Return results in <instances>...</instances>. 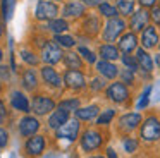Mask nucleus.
<instances>
[{"mask_svg":"<svg viewBox=\"0 0 160 158\" xmlns=\"http://www.w3.org/2000/svg\"><path fill=\"white\" fill-rule=\"evenodd\" d=\"M114 5H115V9H117L119 16L128 19V17L136 10L138 2H136V0H114Z\"/></svg>","mask_w":160,"mask_h":158,"instance_id":"nucleus-28","label":"nucleus"},{"mask_svg":"<svg viewBox=\"0 0 160 158\" xmlns=\"http://www.w3.org/2000/svg\"><path fill=\"white\" fill-rule=\"evenodd\" d=\"M19 134L22 137H29V136H35L36 132L40 131V120L36 115H24L21 120H19Z\"/></svg>","mask_w":160,"mask_h":158,"instance_id":"nucleus-18","label":"nucleus"},{"mask_svg":"<svg viewBox=\"0 0 160 158\" xmlns=\"http://www.w3.org/2000/svg\"><path fill=\"white\" fill-rule=\"evenodd\" d=\"M103 143V134L97 129H88L81 134V139H79V144L83 148V151H95L102 146Z\"/></svg>","mask_w":160,"mask_h":158,"instance_id":"nucleus-11","label":"nucleus"},{"mask_svg":"<svg viewBox=\"0 0 160 158\" xmlns=\"http://www.w3.org/2000/svg\"><path fill=\"white\" fill-rule=\"evenodd\" d=\"M102 27H103V21H102L98 12H86V16L81 19V31L86 34L88 40H95L100 36Z\"/></svg>","mask_w":160,"mask_h":158,"instance_id":"nucleus-2","label":"nucleus"},{"mask_svg":"<svg viewBox=\"0 0 160 158\" xmlns=\"http://www.w3.org/2000/svg\"><path fill=\"white\" fill-rule=\"evenodd\" d=\"M11 106L14 110H18V112H22V113L31 112V103H29L28 96L22 91H19V89L11 93Z\"/></svg>","mask_w":160,"mask_h":158,"instance_id":"nucleus-22","label":"nucleus"},{"mask_svg":"<svg viewBox=\"0 0 160 158\" xmlns=\"http://www.w3.org/2000/svg\"><path fill=\"white\" fill-rule=\"evenodd\" d=\"M158 3H160V0H158Z\"/></svg>","mask_w":160,"mask_h":158,"instance_id":"nucleus-55","label":"nucleus"},{"mask_svg":"<svg viewBox=\"0 0 160 158\" xmlns=\"http://www.w3.org/2000/svg\"><path fill=\"white\" fill-rule=\"evenodd\" d=\"M4 36V22H2V21H0V38Z\"/></svg>","mask_w":160,"mask_h":158,"instance_id":"nucleus-48","label":"nucleus"},{"mask_svg":"<svg viewBox=\"0 0 160 158\" xmlns=\"http://www.w3.org/2000/svg\"><path fill=\"white\" fill-rule=\"evenodd\" d=\"M97 55L98 58L102 60H110V62H115V60H121V50L115 43H102L100 47L97 48Z\"/></svg>","mask_w":160,"mask_h":158,"instance_id":"nucleus-21","label":"nucleus"},{"mask_svg":"<svg viewBox=\"0 0 160 158\" xmlns=\"http://www.w3.org/2000/svg\"><path fill=\"white\" fill-rule=\"evenodd\" d=\"M88 86H90L91 91H103L108 84H107V79H103L102 76H97V77H93L88 82Z\"/></svg>","mask_w":160,"mask_h":158,"instance_id":"nucleus-37","label":"nucleus"},{"mask_svg":"<svg viewBox=\"0 0 160 158\" xmlns=\"http://www.w3.org/2000/svg\"><path fill=\"white\" fill-rule=\"evenodd\" d=\"M59 14H60V7L57 2H52V0H38L36 2V9H35L36 21L48 22V21L59 17Z\"/></svg>","mask_w":160,"mask_h":158,"instance_id":"nucleus-4","label":"nucleus"},{"mask_svg":"<svg viewBox=\"0 0 160 158\" xmlns=\"http://www.w3.org/2000/svg\"><path fill=\"white\" fill-rule=\"evenodd\" d=\"M150 22V10L148 9H136L131 16L128 17V29L134 31V33H141Z\"/></svg>","mask_w":160,"mask_h":158,"instance_id":"nucleus-10","label":"nucleus"},{"mask_svg":"<svg viewBox=\"0 0 160 158\" xmlns=\"http://www.w3.org/2000/svg\"><path fill=\"white\" fill-rule=\"evenodd\" d=\"M121 50V53H134L139 48V34L134 33V31L128 29L115 43Z\"/></svg>","mask_w":160,"mask_h":158,"instance_id":"nucleus-14","label":"nucleus"},{"mask_svg":"<svg viewBox=\"0 0 160 158\" xmlns=\"http://www.w3.org/2000/svg\"><path fill=\"white\" fill-rule=\"evenodd\" d=\"M102 2H108V0H102Z\"/></svg>","mask_w":160,"mask_h":158,"instance_id":"nucleus-53","label":"nucleus"},{"mask_svg":"<svg viewBox=\"0 0 160 158\" xmlns=\"http://www.w3.org/2000/svg\"><path fill=\"white\" fill-rule=\"evenodd\" d=\"M98 113H100L98 105H88V106H79V108L74 112V117H76L78 120H83V122H90V120L97 119Z\"/></svg>","mask_w":160,"mask_h":158,"instance_id":"nucleus-26","label":"nucleus"},{"mask_svg":"<svg viewBox=\"0 0 160 158\" xmlns=\"http://www.w3.org/2000/svg\"><path fill=\"white\" fill-rule=\"evenodd\" d=\"M69 29H71V24L66 17H55V19L47 22V31H50L53 34H64Z\"/></svg>","mask_w":160,"mask_h":158,"instance_id":"nucleus-27","label":"nucleus"},{"mask_svg":"<svg viewBox=\"0 0 160 158\" xmlns=\"http://www.w3.org/2000/svg\"><path fill=\"white\" fill-rule=\"evenodd\" d=\"M134 57H136V60H138L139 71H141L145 76L152 74L153 67H155V60H153V57L148 53V50H145L143 47H139L138 50L134 52Z\"/></svg>","mask_w":160,"mask_h":158,"instance_id":"nucleus-20","label":"nucleus"},{"mask_svg":"<svg viewBox=\"0 0 160 158\" xmlns=\"http://www.w3.org/2000/svg\"><path fill=\"white\" fill-rule=\"evenodd\" d=\"M150 93H152V86H146L145 91L141 93V96H139L138 103H136V108H138V110H143L145 106H148V103H150Z\"/></svg>","mask_w":160,"mask_h":158,"instance_id":"nucleus-39","label":"nucleus"},{"mask_svg":"<svg viewBox=\"0 0 160 158\" xmlns=\"http://www.w3.org/2000/svg\"><path fill=\"white\" fill-rule=\"evenodd\" d=\"M88 12V7L83 3V0H69V2H66L62 5V9H60V14H62V17H66L67 21L69 19H83L84 16H86Z\"/></svg>","mask_w":160,"mask_h":158,"instance_id":"nucleus-9","label":"nucleus"},{"mask_svg":"<svg viewBox=\"0 0 160 158\" xmlns=\"http://www.w3.org/2000/svg\"><path fill=\"white\" fill-rule=\"evenodd\" d=\"M0 91H2V81H0Z\"/></svg>","mask_w":160,"mask_h":158,"instance_id":"nucleus-52","label":"nucleus"},{"mask_svg":"<svg viewBox=\"0 0 160 158\" xmlns=\"http://www.w3.org/2000/svg\"><path fill=\"white\" fill-rule=\"evenodd\" d=\"M95 69H97L98 76H102V77L107 79V81H115V79L119 77V71H121V69L115 65V62L102 60V58L95 64Z\"/></svg>","mask_w":160,"mask_h":158,"instance_id":"nucleus-19","label":"nucleus"},{"mask_svg":"<svg viewBox=\"0 0 160 158\" xmlns=\"http://www.w3.org/2000/svg\"><path fill=\"white\" fill-rule=\"evenodd\" d=\"M57 108V103L52 96L48 95H35L31 101V112L35 113L36 117H45L50 115L53 110Z\"/></svg>","mask_w":160,"mask_h":158,"instance_id":"nucleus-7","label":"nucleus"},{"mask_svg":"<svg viewBox=\"0 0 160 158\" xmlns=\"http://www.w3.org/2000/svg\"><path fill=\"white\" fill-rule=\"evenodd\" d=\"M153 60H155V65L160 69V52H158V53H155V57H153Z\"/></svg>","mask_w":160,"mask_h":158,"instance_id":"nucleus-47","label":"nucleus"},{"mask_svg":"<svg viewBox=\"0 0 160 158\" xmlns=\"http://www.w3.org/2000/svg\"><path fill=\"white\" fill-rule=\"evenodd\" d=\"M62 57H64L62 48H60L53 40H47L45 43H43L42 50H40V58H42V62H45L47 65L59 64V62H62Z\"/></svg>","mask_w":160,"mask_h":158,"instance_id":"nucleus-6","label":"nucleus"},{"mask_svg":"<svg viewBox=\"0 0 160 158\" xmlns=\"http://www.w3.org/2000/svg\"><path fill=\"white\" fill-rule=\"evenodd\" d=\"M21 84L26 91H35L38 88V74L35 69H24L21 72Z\"/></svg>","mask_w":160,"mask_h":158,"instance_id":"nucleus-25","label":"nucleus"},{"mask_svg":"<svg viewBox=\"0 0 160 158\" xmlns=\"http://www.w3.org/2000/svg\"><path fill=\"white\" fill-rule=\"evenodd\" d=\"M53 41H55L57 45H59L62 50H72L74 47H76V38L72 36V34L69 33H64V34H53Z\"/></svg>","mask_w":160,"mask_h":158,"instance_id":"nucleus-29","label":"nucleus"},{"mask_svg":"<svg viewBox=\"0 0 160 158\" xmlns=\"http://www.w3.org/2000/svg\"><path fill=\"white\" fill-rule=\"evenodd\" d=\"M0 77H4V79L9 77V67H5V65H0Z\"/></svg>","mask_w":160,"mask_h":158,"instance_id":"nucleus-45","label":"nucleus"},{"mask_svg":"<svg viewBox=\"0 0 160 158\" xmlns=\"http://www.w3.org/2000/svg\"><path fill=\"white\" fill-rule=\"evenodd\" d=\"M7 119V110H5V105L4 101L0 100V124H4V120Z\"/></svg>","mask_w":160,"mask_h":158,"instance_id":"nucleus-43","label":"nucleus"},{"mask_svg":"<svg viewBox=\"0 0 160 158\" xmlns=\"http://www.w3.org/2000/svg\"><path fill=\"white\" fill-rule=\"evenodd\" d=\"M119 81H122L126 86H132L136 82V72L122 67L121 71H119Z\"/></svg>","mask_w":160,"mask_h":158,"instance_id":"nucleus-35","label":"nucleus"},{"mask_svg":"<svg viewBox=\"0 0 160 158\" xmlns=\"http://www.w3.org/2000/svg\"><path fill=\"white\" fill-rule=\"evenodd\" d=\"M105 96L115 105H124L126 101H129L131 93H129V88L122 81H114L105 88Z\"/></svg>","mask_w":160,"mask_h":158,"instance_id":"nucleus-5","label":"nucleus"},{"mask_svg":"<svg viewBox=\"0 0 160 158\" xmlns=\"http://www.w3.org/2000/svg\"><path fill=\"white\" fill-rule=\"evenodd\" d=\"M97 12L100 14V17H103V19H110V17L119 16L117 9H115V5L112 2H100V5L97 7Z\"/></svg>","mask_w":160,"mask_h":158,"instance_id":"nucleus-32","label":"nucleus"},{"mask_svg":"<svg viewBox=\"0 0 160 158\" xmlns=\"http://www.w3.org/2000/svg\"><path fill=\"white\" fill-rule=\"evenodd\" d=\"M40 76H42V81L45 82L48 88H53V89H60L64 86V79L59 72L53 69V65H43L40 69Z\"/></svg>","mask_w":160,"mask_h":158,"instance_id":"nucleus-16","label":"nucleus"},{"mask_svg":"<svg viewBox=\"0 0 160 158\" xmlns=\"http://www.w3.org/2000/svg\"><path fill=\"white\" fill-rule=\"evenodd\" d=\"M160 43V34H158V27L148 24L145 29L139 33V47H143L145 50H153L157 48Z\"/></svg>","mask_w":160,"mask_h":158,"instance_id":"nucleus-13","label":"nucleus"},{"mask_svg":"<svg viewBox=\"0 0 160 158\" xmlns=\"http://www.w3.org/2000/svg\"><path fill=\"white\" fill-rule=\"evenodd\" d=\"M114 117H115V110H114V108H105L103 112L98 113V117H97V126H98V127L108 126V124H112Z\"/></svg>","mask_w":160,"mask_h":158,"instance_id":"nucleus-34","label":"nucleus"},{"mask_svg":"<svg viewBox=\"0 0 160 158\" xmlns=\"http://www.w3.org/2000/svg\"><path fill=\"white\" fill-rule=\"evenodd\" d=\"M45 146H47V141H45V136L42 134H35V136H29L24 143V153L28 158H38L43 155L45 151Z\"/></svg>","mask_w":160,"mask_h":158,"instance_id":"nucleus-12","label":"nucleus"},{"mask_svg":"<svg viewBox=\"0 0 160 158\" xmlns=\"http://www.w3.org/2000/svg\"><path fill=\"white\" fill-rule=\"evenodd\" d=\"M121 64L124 69H129L132 72H139V65H138V60L132 53H122L121 55Z\"/></svg>","mask_w":160,"mask_h":158,"instance_id":"nucleus-33","label":"nucleus"},{"mask_svg":"<svg viewBox=\"0 0 160 158\" xmlns=\"http://www.w3.org/2000/svg\"><path fill=\"white\" fill-rule=\"evenodd\" d=\"M107 158H119L114 148H107Z\"/></svg>","mask_w":160,"mask_h":158,"instance_id":"nucleus-46","label":"nucleus"},{"mask_svg":"<svg viewBox=\"0 0 160 158\" xmlns=\"http://www.w3.org/2000/svg\"><path fill=\"white\" fill-rule=\"evenodd\" d=\"M78 53L83 57V60L86 62L88 65H95L98 62V55L95 50H91L90 47H86V45H78Z\"/></svg>","mask_w":160,"mask_h":158,"instance_id":"nucleus-31","label":"nucleus"},{"mask_svg":"<svg viewBox=\"0 0 160 158\" xmlns=\"http://www.w3.org/2000/svg\"><path fill=\"white\" fill-rule=\"evenodd\" d=\"M69 115H71V113L67 112V110H64V108H60V106H57V108L48 115V120H47V124H48L50 129L57 131L59 127H62L64 124L69 120Z\"/></svg>","mask_w":160,"mask_h":158,"instance_id":"nucleus-23","label":"nucleus"},{"mask_svg":"<svg viewBox=\"0 0 160 158\" xmlns=\"http://www.w3.org/2000/svg\"><path fill=\"white\" fill-rule=\"evenodd\" d=\"M143 122V117L139 112H129V113H124V115L119 119V131L121 132H126V134H131L132 131H136Z\"/></svg>","mask_w":160,"mask_h":158,"instance_id":"nucleus-15","label":"nucleus"},{"mask_svg":"<svg viewBox=\"0 0 160 158\" xmlns=\"http://www.w3.org/2000/svg\"><path fill=\"white\" fill-rule=\"evenodd\" d=\"M158 50H160V43H158Z\"/></svg>","mask_w":160,"mask_h":158,"instance_id":"nucleus-54","label":"nucleus"},{"mask_svg":"<svg viewBox=\"0 0 160 158\" xmlns=\"http://www.w3.org/2000/svg\"><path fill=\"white\" fill-rule=\"evenodd\" d=\"M139 137L145 143H155L160 139V120L155 115H148L139 126Z\"/></svg>","mask_w":160,"mask_h":158,"instance_id":"nucleus-3","label":"nucleus"},{"mask_svg":"<svg viewBox=\"0 0 160 158\" xmlns=\"http://www.w3.org/2000/svg\"><path fill=\"white\" fill-rule=\"evenodd\" d=\"M4 60V50H2V48H0V62Z\"/></svg>","mask_w":160,"mask_h":158,"instance_id":"nucleus-49","label":"nucleus"},{"mask_svg":"<svg viewBox=\"0 0 160 158\" xmlns=\"http://www.w3.org/2000/svg\"><path fill=\"white\" fill-rule=\"evenodd\" d=\"M79 100L78 98H67V100H62V101L59 103L57 106H60V108H64V110H67V112H76L78 108H79Z\"/></svg>","mask_w":160,"mask_h":158,"instance_id":"nucleus-36","label":"nucleus"},{"mask_svg":"<svg viewBox=\"0 0 160 158\" xmlns=\"http://www.w3.org/2000/svg\"><path fill=\"white\" fill-rule=\"evenodd\" d=\"M52 2H57V3H60V2H64V0H52Z\"/></svg>","mask_w":160,"mask_h":158,"instance_id":"nucleus-51","label":"nucleus"},{"mask_svg":"<svg viewBox=\"0 0 160 158\" xmlns=\"http://www.w3.org/2000/svg\"><path fill=\"white\" fill-rule=\"evenodd\" d=\"M102 0H83V3L88 7V9H97L98 5H100Z\"/></svg>","mask_w":160,"mask_h":158,"instance_id":"nucleus-44","label":"nucleus"},{"mask_svg":"<svg viewBox=\"0 0 160 158\" xmlns=\"http://www.w3.org/2000/svg\"><path fill=\"white\" fill-rule=\"evenodd\" d=\"M64 84L67 86L72 91H83L84 88L88 86L86 82V76H84L83 71H76V69H67L62 76Z\"/></svg>","mask_w":160,"mask_h":158,"instance_id":"nucleus-8","label":"nucleus"},{"mask_svg":"<svg viewBox=\"0 0 160 158\" xmlns=\"http://www.w3.org/2000/svg\"><path fill=\"white\" fill-rule=\"evenodd\" d=\"M9 144V132L4 129V127H0V150L5 148Z\"/></svg>","mask_w":160,"mask_h":158,"instance_id":"nucleus-41","label":"nucleus"},{"mask_svg":"<svg viewBox=\"0 0 160 158\" xmlns=\"http://www.w3.org/2000/svg\"><path fill=\"white\" fill-rule=\"evenodd\" d=\"M62 64L66 65V69H76V71H83L84 65H86V62L83 60V57H81L78 52L67 50L66 53H64V57H62Z\"/></svg>","mask_w":160,"mask_h":158,"instance_id":"nucleus-24","label":"nucleus"},{"mask_svg":"<svg viewBox=\"0 0 160 158\" xmlns=\"http://www.w3.org/2000/svg\"><path fill=\"white\" fill-rule=\"evenodd\" d=\"M19 57H21V60L24 62L26 65H29V67H36V65L40 64V60H42L33 48H21V50H19Z\"/></svg>","mask_w":160,"mask_h":158,"instance_id":"nucleus-30","label":"nucleus"},{"mask_svg":"<svg viewBox=\"0 0 160 158\" xmlns=\"http://www.w3.org/2000/svg\"><path fill=\"white\" fill-rule=\"evenodd\" d=\"M122 148H124L126 153H134V151H138V139H134L131 136H126L122 139Z\"/></svg>","mask_w":160,"mask_h":158,"instance_id":"nucleus-38","label":"nucleus"},{"mask_svg":"<svg viewBox=\"0 0 160 158\" xmlns=\"http://www.w3.org/2000/svg\"><path fill=\"white\" fill-rule=\"evenodd\" d=\"M150 22H152L153 26L160 27V3H157L155 7L150 9Z\"/></svg>","mask_w":160,"mask_h":158,"instance_id":"nucleus-40","label":"nucleus"},{"mask_svg":"<svg viewBox=\"0 0 160 158\" xmlns=\"http://www.w3.org/2000/svg\"><path fill=\"white\" fill-rule=\"evenodd\" d=\"M138 2V5L141 7V9H152V7H155L157 3H158V0H136Z\"/></svg>","mask_w":160,"mask_h":158,"instance_id":"nucleus-42","label":"nucleus"},{"mask_svg":"<svg viewBox=\"0 0 160 158\" xmlns=\"http://www.w3.org/2000/svg\"><path fill=\"white\" fill-rule=\"evenodd\" d=\"M128 31V19L121 16L105 19L103 27L100 33L102 43H117V40Z\"/></svg>","mask_w":160,"mask_h":158,"instance_id":"nucleus-1","label":"nucleus"},{"mask_svg":"<svg viewBox=\"0 0 160 158\" xmlns=\"http://www.w3.org/2000/svg\"><path fill=\"white\" fill-rule=\"evenodd\" d=\"M81 120L74 119V120H67L62 127L55 131V136L59 139H67V141H76L79 137V131H81Z\"/></svg>","mask_w":160,"mask_h":158,"instance_id":"nucleus-17","label":"nucleus"},{"mask_svg":"<svg viewBox=\"0 0 160 158\" xmlns=\"http://www.w3.org/2000/svg\"><path fill=\"white\" fill-rule=\"evenodd\" d=\"M90 158H107V156H102V155H95V156H90Z\"/></svg>","mask_w":160,"mask_h":158,"instance_id":"nucleus-50","label":"nucleus"}]
</instances>
